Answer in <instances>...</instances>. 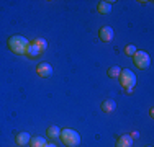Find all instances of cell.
<instances>
[{
    "mask_svg": "<svg viewBox=\"0 0 154 147\" xmlns=\"http://www.w3.org/2000/svg\"><path fill=\"white\" fill-rule=\"evenodd\" d=\"M120 83H122L123 88L133 87L136 85V75L131 69H122V74H120Z\"/></svg>",
    "mask_w": 154,
    "mask_h": 147,
    "instance_id": "4",
    "label": "cell"
},
{
    "mask_svg": "<svg viewBox=\"0 0 154 147\" xmlns=\"http://www.w3.org/2000/svg\"><path fill=\"white\" fill-rule=\"evenodd\" d=\"M39 54H41L39 47L35 44V41H30V44H28V47H26V54H25V56H28L30 59H35V57H38Z\"/></svg>",
    "mask_w": 154,
    "mask_h": 147,
    "instance_id": "8",
    "label": "cell"
},
{
    "mask_svg": "<svg viewBox=\"0 0 154 147\" xmlns=\"http://www.w3.org/2000/svg\"><path fill=\"white\" fill-rule=\"evenodd\" d=\"M46 147H57V146L54 144V142H51V144H46Z\"/></svg>",
    "mask_w": 154,
    "mask_h": 147,
    "instance_id": "19",
    "label": "cell"
},
{
    "mask_svg": "<svg viewBox=\"0 0 154 147\" xmlns=\"http://www.w3.org/2000/svg\"><path fill=\"white\" fill-rule=\"evenodd\" d=\"M116 108V103H115V100H105L103 103H102V111L103 113H112L113 110Z\"/></svg>",
    "mask_w": 154,
    "mask_h": 147,
    "instance_id": "11",
    "label": "cell"
},
{
    "mask_svg": "<svg viewBox=\"0 0 154 147\" xmlns=\"http://www.w3.org/2000/svg\"><path fill=\"white\" fill-rule=\"evenodd\" d=\"M8 49L12 51V52L18 54V56H25L26 54V47L28 44H30V41H28L26 38H23V36L20 34H13L8 38Z\"/></svg>",
    "mask_w": 154,
    "mask_h": 147,
    "instance_id": "1",
    "label": "cell"
},
{
    "mask_svg": "<svg viewBox=\"0 0 154 147\" xmlns=\"http://www.w3.org/2000/svg\"><path fill=\"white\" fill-rule=\"evenodd\" d=\"M30 141H31V134L30 132H18L17 134V137H15V142L18 146H26V144H30Z\"/></svg>",
    "mask_w": 154,
    "mask_h": 147,
    "instance_id": "7",
    "label": "cell"
},
{
    "mask_svg": "<svg viewBox=\"0 0 154 147\" xmlns=\"http://www.w3.org/2000/svg\"><path fill=\"white\" fill-rule=\"evenodd\" d=\"M112 3L113 2H105V0H100V2H98V5H97L98 13H102V15L110 13V12H112Z\"/></svg>",
    "mask_w": 154,
    "mask_h": 147,
    "instance_id": "10",
    "label": "cell"
},
{
    "mask_svg": "<svg viewBox=\"0 0 154 147\" xmlns=\"http://www.w3.org/2000/svg\"><path fill=\"white\" fill-rule=\"evenodd\" d=\"M133 146V139L128 134H123L116 139V147H131Z\"/></svg>",
    "mask_w": 154,
    "mask_h": 147,
    "instance_id": "9",
    "label": "cell"
},
{
    "mask_svg": "<svg viewBox=\"0 0 154 147\" xmlns=\"http://www.w3.org/2000/svg\"><path fill=\"white\" fill-rule=\"evenodd\" d=\"M59 137H61L62 144H66L67 147H79L80 146V136H79V132L74 131V129H67V128L62 129Z\"/></svg>",
    "mask_w": 154,
    "mask_h": 147,
    "instance_id": "2",
    "label": "cell"
},
{
    "mask_svg": "<svg viewBox=\"0 0 154 147\" xmlns=\"http://www.w3.org/2000/svg\"><path fill=\"white\" fill-rule=\"evenodd\" d=\"M133 61L136 64V67L141 69V70H146L151 65V57H149V54L146 51H136L133 56Z\"/></svg>",
    "mask_w": 154,
    "mask_h": 147,
    "instance_id": "3",
    "label": "cell"
},
{
    "mask_svg": "<svg viewBox=\"0 0 154 147\" xmlns=\"http://www.w3.org/2000/svg\"><path fill=\"white\" fill-rule=\"evenodd\" d=\"M98 36L103 43H110L113 39V29L110 26H102L100 31H98Z\"/></svg>",
    "mask_w": 154,
    "mask_h": 147,
    "instance_id": "6",
    "label": "cell"
},
{
    "mask_svg": "<svg viewBox=\"0 0 154 147\" xmlns=\"http://www.w3.org/2000/svg\"><path fill=\"white\" fill-rule=\"evenodd\" d=\"M134 92V88L133 87H128V88H125V93H128V95H131Z\"/></svg>",
    "mask_w": 154,
    "mask_h": 147,
    "instance_id": "18",
    "label": "cell"
},
{
    "mask_svg": "<svg viewBox=\"0 0 154 147\" xmlns=\"http://www.w3.org/2000/svg\"><path fill=\"white\" fill-rule=\"evenodd\" d=\"M35 44L39 47V51H41V52H45V51L48 49V43H46V39H43V38L35 39Z\"/></svg>",
    "mask_w": 154,
    "mask_h": 147,
    "instance_id": "15",
    "label": "cell"
},
{
    "mask_svg": "<svg viewBox=\"0 0 154 147\" xmlns=\"http://www.w3.org/2000/svg\"><path fill=\"white\" fill-rule=\"evenodd\" d=\"M146 147H151V146H146Z\"/></svg>",
    "mask_w": 154,
    "mask_h": 147,
    "instance_id": "20",
    "label": "cell"
},
{
    "mask_svg": "<svg viewBox=\"0 0 154 147\" xmlns=\"http://www.w3.org/2000/svg\"><path fill=\"white\" fill-rule=\"evenodd\" d=\"M46 139L45 137H39V136H36V137H31L30 141V147H46Z\"/></svg>",
    "mask_w": 154,
    "mask_h": 147,
    "instance_id": "12",
    "label": "cell"
},
{
    "mask_svg": "<svg viewBox=\"0 0 154 147\" xmlns=\"http://www.w3.org/2000/svg\"><path fill=\"white\" fill-rule=\"evenodd\" d=\"M136 47L133 46V44H128L126 47H125V54H126V56H134V52H136Z\"/></svg>",
    "mask_w": 154,
    "mask_h": 147,
    "instance_id": "16",
    "label": "cell"
},
{
    "mask_svg": "<svg viewBox=\"0 0 154 147\" xmlns=\"http://www.w3.org/2000/svg\"><path fill=\"white\" fill-rule=\"evenodd\" d=\"M46 134H48V137H51V139H57L61 134V129L57 126H49L46 131Z\"/></svg>",
    "mask_w": 154,
    "mask_h": 147,
    "instance_id": "13",
    "label": "cell"
},
{
    "mask_svg": "<svg viewBox=\"0 0 154 147\" xmlns=\"http://www.w3.org/2000/svg\"><path fill=\"white\" fill-rule=\"evenodd\" d=\"M128 136H130V137L134 141V139H138V137H139V132H138V131H133V132H130Z\"/></svg>",
    "mask_w": 154,
    "mask_h": 147,
    "instance_id": "17",
    "label": "cell"
},
{
    "mask_svg": "<svg viewBox=\"0 0 154 147\" xmlns=\"http://www.w3.org/2000/svg\"><path fill=\"white\" fill-rule=\"evenodd\" d=\"M36 74L39 77H51L53 75V65L49 62H39L36 65Z\"/></svg>",
    "mask_w": 154,
    "mask_h": 147,
    "instance_id": "5",
    "label": "cell"
},
{
    "mask_svg": "<svg viewBox=\"0 0 154 147\" xmlns=\"http://www.w3.org/2000/svg\"><path fill=\"white\" fill-rule=\"evenodd\" d=\"M120 74H122V67H118V65H113L108 69V77H112V79L120 77Z\"/></svg>",
    "mask_w": 154,
    "mask_h": 147,
    "instance_id": "14",
    "label": "cell"
}]
</instances>
